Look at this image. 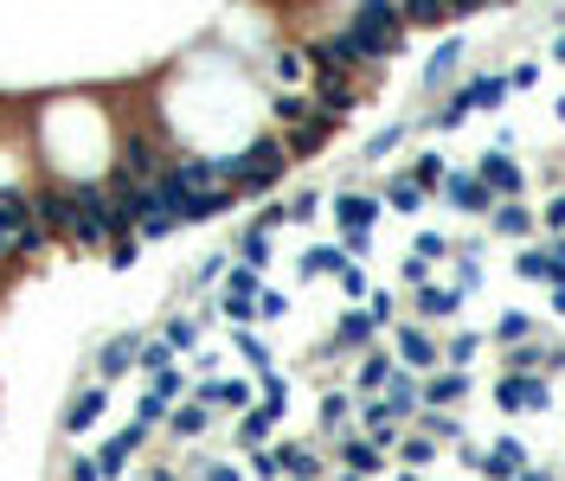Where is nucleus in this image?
<instances>
[{"mask_svg":"<svg viewBox=\"0 0 565 481\" xmlns=\"http://www.w3.org/2000/svg\"><path fill=\"white\" fill-rule=\"evenodd\" d=\"M290 167H296V154L283 142V129L276 135H251L238 154H219V174L238 186V199H270L276 186L290 181Z\"/></svg>","mask_w":565,"mask_h":481,"instance_id":"f257e3e1","label":"nucleus"},{"mask_svg":"<svg viewBox=\"0 0 565 481\" xmlns=\"http://www.w3.org/2000/svg\"><path fill=\"white\" fill-rule=\"evenodd\" d=\"M340 26L354 33V45H360V58H367L373 72L385 65V58H399V52H405V39H412V26H405V13H399V0H354Z\"/></svg>","mask_w":565,"mask_h":481,"instance_id":"f03ea898","label":"nucleus"},{"mask_svg":"<svg viewBox=\"0 0 565 481\" xmlns=\"http://www.w3.org/2000/svg\"><path fill=\"white\" fill-rule=\"evenodd\" d=\"M367 72H315V84H308V97H315V110L328 116V122H347V116L367 103Z\"/></svg>","mask_w":565,"mask_h":481,"instance_id":"7ed1b4c3","label":"nucleus"},{"mask_svg":"<svg viewBox=\"0 0 565 481\" xmlns=\"http://www.w3.org/2000/svg\"><path fill=\"white\" fill-rule=\"evenodd\" d=\"M385 340H392V360H399L405 372H417V379L444 367L437 334H431V321H417V315H412V321H392V328H385Z\"/></svg>","mask_w":565,"mask_h":481,"instance_id":"20e7f679","label":"nucleus"},{"mask_svg":"<svg viewBox=\"0 0 565 481\" xmlns=\"http://www.w3.org/2000/svg\"><path fill=\"white\" fill-rule=\"evenodd\" d=\"M258 289H264V270H251V263H238L231 258V270H226V289H219V315L226 321H238V328H251L258 321Z\"/></svg>","mask_w":565,"mask_h":481,"instance_id":"39448f33","label":"nucleus"},{"mask_svg":"<svg viewBox=\"0 0 565 481\" xmlns=\"http://www.w3.org/2000/svg\"><path fill=\"white\" fill-rule=\"evenodd\" d=\"M379 212H385V193H373V186H340L335 199H328L335 238H347V231H373Z\"/></svg>","mask_w":565,"mask_h":481,"instance_id":"423d86ee","label":"nucleus"},{"mask_svg":"<svg viewBox=\"0 0 565 481\" xmlns=\"http://www.w3.org/2000/svg\"><path fill=\"white\" fill-rule=\"evenodd\" d=\"M495 405L508 411V417H521V411H546L553 405V385H546V372L508 367L501 372V385H495Z\"/></svg>","mask_w":565,"mask_h":481,"instance_id":"0eeeda50","label":"nucleus"},{"mask_svg":"<svg viewBox=\"0 0 565 481\" xmlns=\"http://www.w3.org/2000/svg\"><path fill=\"white\" fill-rule=\"evenodd\" d=\"M437 199H444L450 212H463V219H489L495 186L482 181L476 167H450V174H444V186H437Z\"/></svg>","mask_w":565,"mask_h":481,"instance_id":"6e6552de","label":"nucleus"},{"mask_svg":"<svg viewBox=\"0 0 565 481\" xmlns=\"http://www.w3.org/2000/svg\"><path fill=\"white\" fill-rule=\"evenodd\" d=\"M193 398L213 411V417H238V411L258 405V379H245V372H231V379H213V372H206V379L193 385Z\"/></svg>","mask_w":565,"mask_h":481,"instance_id":"1a4fd4ad","label":"nucleus"},{"mask_svg":"<svg viewBox=\"0 0 565 481\" xmlns=\"http://www.w3.org/2000/svg\"><path fill=\"white\" fill-rule=\"evenodd\" d=\"M264 72H270V90H308V84H315V58H308L302 39H276Z\"/></svg>","mask_w":565,"mask_h":481,"instance_id":"9d476101","label":"nucleus"},{"mask_svg":"<svg viewBox=\"0 0 565 481\" xmlns=\"http://www.w3.org/2000/svg\"><path fill=\"white\" fill-rule=\"evenodd\" d=\"M187 398V372L181 367H167V372H149V392L135 398V417L142 424H167V411Z\"/></svg>","mask_w":565,"mask_h":481,"instance_id":"9b49d317","label":"nucleus"},{"mask_svg":"<svg viewBox=\"0 0 565 481\" xmlns=\"http://www.w3.org/2000/svg\"><path fill=\"white\" fill-rule=\"evenodd\" d=\"M476 174H482V181L495 186V199H521V193H528V167H521V161H514V154L501 149V142H495L489 154H476Z\"/></svg>","mask_w":565,"mask_h":481,"instance_id":"f8f14e48","label":"nucleus"},{"mask_svg":"<svg viewBox=\"0 0 565 481\" xmlns=\"http://www.w3.org/2000/svg\"><path fill=\"white\" fill-rule=\"evenodd\" d=\"M489 231L495 238H508V244H533V238H540V212L528 206V193H521V199H495L489 206Z\"/></svg>","mask_w":565,"mask_h":481,"instance_id":"ddd939ff","label":"nucleus"},{"mask_svg":"<svg viewBox=\"0 0 565 481\" xmlns=\"http://www.w3.org/2000/svg\"><path fill=\"white\" fill-rule=\"evenodd\" d=\"M463 58H469V45H463V39H444V45L424 58V84H417V90H424V97H450Z\"/></svg>","mask_w":565,"mask_h":481,"instance_id":"4468645a","label":"nucleus"},{"mask_svg":"<svg viewBox=\"0 0 565 481\" xmlns=\"http://www.w3.org/2000/svg\"><path fill=\"white\" fill-rule=\"evenodd\" d=\"M450 97H456V103H463L469 116H482V110H501L514 90H508V72H476V77H463Z\"/></svg>","mask_w":565,"mask_h":481,"instance_id":"2eb2a0df","label":"nucleus"},{"mask_svg":"<svg viewBox=\"0 0 565 481\" xmlns=\"http://www.w3.org/2000/svg\"><path fill=\"white\" fill-rule=\"evenodd\" d=\"M335 456H340V469H354V475H385V456H392V449L385 444H373V437H367V430H347V437H335Z\"/></svg>","mask_w":565,"mask_h":481,"instance_id":"dca6fc26","label":"nucleus"},{"mask_svg":"<svg viewBox=\"0 0 565 481\" xmlns=\"http://www.w3.org/2000/svg\"><path fill=\"white\" fill-rule=\"evenodd\" d=\"M39 225V212H33V193L26 186H0V244L13 251L26 231Z\"/></svg>","mask_w":565,"mask_h":481,"instance_id":"f3484780","label":"nucleus"},{"mask_svg":"<svg viewBox=\"0 0 565 481\" xmlns=\"http://www.w3.org/2000/svg\"><path fill=\"white\" fill-rule=\"evenodd\" d=\"M373 340H379V321L367 315V308H360V302H354V308H347V315L335 321V340H328V360H335V353H367Z\"/></svg>","mask_w":565,"mask_h":481,"instance_id":"a211bd4d","label":"nucleus"},{"mask_svg":"<svg viewBox=\"0 0 565 481\" xmlns=\"http://www.w3.org/2000/svg\"><path fill=\"white\" fill-rule=\"evenodd\" d=\"M463 302H469V296H463L456 283H431V276H424V283L412 289V315H417V321H450Z\"/></svg>","mask_w":565,"mask_h":481,"instance_id":"6ab92c4d","label":"nucleus"},{"mask_svg":"<svg viewBox=\"0 0 565 481\" xmlns=\"http://www.w3.org/2000/svg\"><path fill=\"white\" fill-rule=\"evenodd\" d=\"M417 392H424V405H437V411H450L469 398V367H437V372H424L417 379Z\"/></svg>","mask_w":565,"mask_h":481,"instance_id":"aec40b11","label":"nucleus"},{"mask_svg":"<svg viewBox=\"0 0 565 481\" xmlns=\"http://www.w3.org/2000/svg\"><path fill=\"white\" fill-rule=\"evenodd\" d=\"M149 430H154V424H142V417H135V424H122V430H116L110 444L97 449V462H104V469H110V481L122 475V469H129V462H135V456H142V444H149Z\"/></svg>","mask_w":565,"mask_h":481,"instance_id":"412c9836","label":"nucleus"},{"mask_svg":"<svg viewBox=\"0 0 565 481\" xmlns=\"http://www.w3.org/2000/svg\"><path fill=\"white\" fill-rule=\"evenodd\" d=\"M104 411H110V379H90V385L72 398V411H65V437H84Z\"/></svg>","mask_w":565,"mask_h":481,"instance_id":"4be33fe9","label":"nucleus"},{"mask_svg":"<svg viewBox=\"0 0 565 481\" xmlns=\"http://www.w3.org/2000/svg\"><path fill=\"white\" fill-rule=\"evenodd\" d=\"M399 372V360H392V347H367L360 360H354V398H367V392H385V379Z\"/></svg>","mask_w":565,"mask_h":481,"instance_id":"5701e85b","label":"nucleus"},{"mask_svg":"<svg viewBox=\"0 0 565 481\" xmlns=\"http://www.w3.org/2000/svg\"><path fill=\"white\" fill-rule=\"evenodd\" d=\"M206 430H213V411L199 405V398H181V405L167 411V437L174 444H199Z\"/></svg>","mask_w":565,"mask_h":481,"instance_id":"b1692460","label":"nucleus"},{"mask_svg":"<svg viewBox=\"0 0 565 481\" xmlns=\"http://www.w3.org/2000/svg\"><path fill=\"white\" fill-rule=\"evenodd\" d=\"M528 469V449L514 444V437H495V449H482V462H476V475H489V481H508V475H521Z\"/></svg>","mask_w":565,"mask_h":481,"instance_id":"393cba45","label":"nucleus"},{"mask_svg":"<svg viewBox=\"0 0 565 481\" xmlns=\"http://www.w3.org/2000/svg\"><path fill=\"white\" fill-rule=\"evenodd\" d=\"M431 199H437V193L417 186L412 174H392V181H385V212H405V219H412V212H424Z\"/></svg>","mask_w":565,"mask_h":481,"instance_id":"a878e982","label":"nucleus"},{"mask_svg":"<svg viewBox=\"0 0 565 481\" xmlns=\"http://www.w3.org/2000/svg\"><path fill=\"white\" fill-rule=\"evenodd\" d=\"M135 360H142V334H116L110 347L97 353V379H122Z\"/></svg>","mask_w":565,"mask_h":481,"instance_id":"bb28decb","label":"nucleus"},{"mask_svg":"<svg viewBox=\"0 0 565 481\" xmlns=\"http://www.w3.org/2000/svg\"><path fill=\"white\" fill-rule=\"evenodd\" d=\"M276 449H283V475L290 481H322V469H328L322 444H276Z\"/></svg>","mask_w":565,"mask_h":481,"instance_id":"cd10ccee","label":"nucleus"},{"mask_svg":"<svg viewBox=\"0 0 565 481\" xmlns=\"http://www.w3.org/2000/svg\"><path fill=\"white\" fill-rule=\"evenodd\" d=\"M354 430V385H340V392H322V437L335 444Z\"/></svg>","mask_w":565,"mask_h":481,"instance_id":"c85d7f7f","label":"nucleus"},{"mask_svg":"<svg viewBox=\"0 0 565 481\" xmlns=\"http://www.w3.org/2000/svg\"><path fill=\"white\" fill-rule=\"evenodd\" d=\"M347 263H354V258H347V244H340V238H335V244H308V251H302V263H296V270H302V276H308V283H315V276H340Z\"/></svg>","mask_w":565,"mask_h":481,"instance_id":"c756f323","label":"nucleus"},{"mask_svg":"<svg viewBox=\"0 0 565 481\" xmlns=\"http://www.w3.org/2000/svg\"><path fill=\"white\" fill-rule=\"evenodd\" d=\"M231 258L251 263V270H264V263L276 258V231H264V225H245V231H238V244H231Z\"/></svg>","mask_w":565,"mask_h":481,"instance_id":"7c9ffc66","label":"nucleus"},{"mask_svg":"<svg viewBox=\"0 0 565 481\" xmlns=\"http://www.w3.org/2000/svg\"><path fill=\"white\" fill-rule=\"evenodd\" d=\"M231 437H238V449H258L276 437V417H270L264 405H251V411H238V424H231Z\"/></svg>","mask_w":565,"mask_h":481,"instance_id":"2f4dec72","label":"nucleus"},{"mask_svg":"<svg viewBox=\"0 0 565 481\" xmlns=\"http://www.w3.org/2000/svg\"><path fill=\"white\" fill-rule=\"evenodd\" d=\"M405 26L412 33H431V26H450V0H399Z\"/></svg>","mask_w":565,"mask_h":481,"instance_id":"473e14b6","label":"nucleus"},{"mask_svg":"<svg viewBox=\"0 0 565 481\" xmlns=\"http://www.w3.org/2000/svg\"><path fill=\"white\" fill-rule=\"evenodd\" d=\"M258 405H264L270 417H276V424H283V411H290V379H283L276 367L258 372Z\"/></svg>","mask_w":565,"mask_h":481,"instance_id":"72a5a7b5","label":"nucleus"},{"mask_svg":"<svg viewBox=\"0 0 565 481\" xmlns=\"http://www.w3.org/2000/svg\"><path fill=\"white\" fill-rule=\"evenodd\" d=\"M231 347H238V360H245L251 372H270V367H276V353H270V347H264V340H258L251 328H238V334H231Z\"/></svg>","mask_w":565,"mask_h":481,"instance_id":"f704fd0d","label":"nucleus"},{"mask_svg":"<svg viewBox=\"0 0 565 481\" xmlns=\"http://www.w3.org/2000/svg\"><path fill=\"white\" fill-rule=\"evenodd\" d=\"M405 174H412L417 186H431V193H437V186H444V174H450V161H444L437 149H424V154H412V167H405Z\"/></svg>","mask_w":565,"mask_h":481,"instance_id":"c9c22d12","label":"nucleus"},{"mask_svg":"<svg viewBox=\"0 0 565 481\" xmlns=\"http://www.w3.org/2000/svg\"><path fill=\"white\" fill-rule=\"evenodd\" d=\"M245 462H251V475L258 481H283V449H276V437L258 449H245Z\"/></svg>","mask_w":565,"mask_h":481,"instance_id":"e433bc0d","label":"nucleus"},{"mask_svg":"<svg viewBox=\"0 0 565 481\" xmlns=\"http://www.w3.org/2000/svg\"><path fill=\"white\" fill-rule=\"evenodd\" d=\"M392 456H399L405 469H424V462L437 456V437H424V430H412V437H399V444H392Z\"/></svg>","mask_w":565,"mask_h":481,"instance_id":"4c0bfd02","label":"nucleus"},{"mask_svg":"<svg viewBox=\"0 0 565 481\" xmlns=\"http://www.w3.org/2000/svg\"><path fill=\"white\" fill-rule=\"evenodd\" d=\"M476 353H482V334L476 328H463L444 340V367H476Z\"/></svg>","mask_w":565,"mask_h":481,"instance_id":"58836bf2","label":"nucleus"},{"mask_svg":"<svg viewBox=\"0 0 565 481\" xmlns=\"http://www.w3.org/2000/svg\"><path fill=\"white\" fill-rule=\"evenodd\" d=\"M161 340H167L174 353H193V347H199V315H174V321L161 328Z\"/></svg>","mask_w":565,"mask_h":481,"instance_id":"ea45409f","label":"nucleus"},{"mask_svg":"<svg viewBox=\"0 0 565 481\" xmlns=\"http://www.w3.org/2000/svg\"><path fill=\"white\" fill-rule=\"evenodd\" d=\"M174 360H181V353H174V347H167L161 334H142V360H135L142 372H167Z\"/></svg>","mask_w":565,"mask_h":481,"instance_id":"a19ab883","label":"nucleus"},{"mask_svg":"<svg viewBox=\"0 0 565 481\" xmlns=\"http://www.w3.org/2000/svg\"><path fill=\"white\" fill-rule=\"evenodd\" d=\"M283 212H290V225H308V219H322V212H328V199H322V193H290V199H283Z\"/></svg>","mask_w":565,"mask_h":481,"instance_id":"79ce46f5","label":"nucleus"},{"mask_svg":"<svg viewBox=\"0 0 565 481\" xmlns=\"http://www.w3.org/2000/svg\"><path fill=\"white\" fill-rule=\"evenodd\" d=\"M495 340H501V347H521V340H533V321L521 315V308H508V315L495 321Z\"/></svg>","mask_w":565,"mask_h":481,"instance_id":"37998d69","label":"nucleus"},{"mask_svg":"<svg viewBox=\"0 0 565 481\" xmlns=\"http://www.w3.org/2000/svg\"><path fill=\"white\" fill-rule=\"evenodd\" d=\"M412 258H424V263H444V258H456V244L444 238V231H417Z\"/></svg>","mask_w":565,"mask_h":481,"instance_id":"c03bdc74","label":"nucleus"},{"mask_svg":"<svg viewBox=\"0 0 565 481\" xmlns=\"http://www.w3.org/2000/svg\"><path fill=\"white\" fill-rule=\"evenodd\" d=\"M405 135H412L405 122H392V129H379L373 142H367V161H385V154H399V149H405Z\"/></svg>","mask_w":565,"mask_h":481,"instance_id":"a18cd8bd","label":"nucleus"},{"mask_svg":"<svg viewBox=\"0 0 565 481\" xmlns=\"http://www.w3.org/2000/svg\"><path fill=\"white\" fill-rule=\"evenodd\" d=\"M367 315H373L379 334H385L392 321H399V296H392V289H367Z\"/></svg>","mask_w":565,"mask_h":481,"instance_id":"49530a36","label":"nucleus"},{"mask_svg":"<svg viewBox=\"0 0 565 481\" xmlns=\"http://www.w3.org/2000/svg\"><path fill=\"white\" fill-rule=\"evenodd\" d=\"M226 270H231V258H226V251H213V258L193 270V289H213V283H226Z\"/></svg>","mask_w":565,"mask_h":481,"instance_id":"de8ad7c7","label":"nucleus"},{"mask_svg":"<svg viewBox=\"0 0 565 481\" xmlns=\"http://www.w3.org/2000/svg\"><path fill=\"white\" fill-rule=\"evenodd\" d=\"M65 481H110V469H104L97 456H84V449H77V456H72V469H65Z\"/></svg>","mask_w":565,"mask_h":481,"instance_id":"09e8293b","label":"nucleus"},{"mask_svg":"<svg viewBox=\"0 0 565 481\" xmlns=\"http://www.w3.org/2000/svg\"><path fill=\"white\" fill-rule=\"evenodd\" d=\"M540 231H546V238H565V186L553 193V199H546V212H540Z\"/></svg>","mask_w":565,"mask_h":481,"instance_id":"8fccbe9b","label":"nucleus"},{"mask_svg":"<svg viewBox=\"0 0 565 481\" xmlns=\"http://www.w3.org/2000/svg\"><path fill=\"white\" fill-rule=\"evenodd\" d=\"M290 315V296L283 289H258V321H283Z\"/></svg>","mask_w":565,"mask_h":481,"instance_id":"3c124183","label":"nucleus"},{"mask_svg":"<svg viewBox=\"0 0 565 481\" xmlns=\"http://www.w3.org/2000/svg\"><path fill=\"white\" fill-rule=\"evenodd\" d=\"M540 84V58H521L514 72H508V90H533Z\"/></svg>","mask_w":565,"mask_h":481,"instance_id":"603ef678","label":"nucleus"},{"mask_svg":"<svg viewBox=\"0 0 565 481\" xmlns=\"http://www.w3.org/2000/svg\"><path fill=\"white\" fill-rule=\"evenodd\" d=\"M193 475H199V481H245L231 462H193Z\"/></svg>","mask_w":565,"mask_h":481,"instance_id":"864d4df0","label":"nucleus"},{"mask_svg":"<svg viewBox=\"0 0 565 481\" xmlns=\"http://www.w3.org/2000/svg\"><path fill=\"white\" fill-rule=\"evenodd\" d=\"M553 58H559V65H565V26H559V33H553Z\"/></svg>","mask_w":565,"mask_h":481,"instance_id":"5fc2aeb1","label":"nucleus"},{"mask_svg":"<svg viewBox=\"0 0 565 481\" xmlns=\"http://www.w3.org/2000/svg\"><path fill=\"white\" fill-rule=\"evenodd\" d=\"M149 481H181V475H174V469H149Z\"/></svg>","mask_w":565,"mask_h":481,"instance_id":"6e6d98bb","label":"nucleus"},{"mask_svg":"<svg viewBox=\"0 0 565 481\" xmlns=\"http://www.w3.org/2000/svg\"><path fill=\"white\" fill-rule=\"evenodd\" d=\"M508 481H553V475H533V469H521V475H508Z\"/></svg>","mask_w":565,"mask_h":481,"instance_id":"4d7b16f0","label":"nucleus"},{"mask_svg":"<svg viewBox=\"0 0 565 481\" xmlns=\"http://www.w3.org/2000/svg\"><path fill=\"white\" fill-rule=\"evenodd\" d=\"M7 263H13V251H7V244H0V270H7Z\"/></svg>","mask_w":565,"mask_h":481,"instance_id":"13d9d810","label":"nucleus"}]
</instances>
